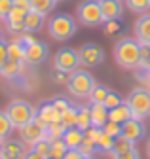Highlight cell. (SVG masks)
Masks as SVG:
<instances>
[{
  "instance_id": "1",
  "label": "cell",
  "mask_w": 150,
  "mask_h": 159,
  "mask_svg": "<svg viewBox=\"0 0 150 159\" xmlns=\"http://www.w3.org/2000/svg\"><path fill=\"white\" fill-rule=\"evenodd\" d=\"M114 59L122 68H129V70L139 68L143 65V61H141V44L137 40H131V38L120 40L114 48Z\"/></svg>"
},
{
  "instance_id": "2",
  "label": "cell",
  "mask_w": 150,
  "mask_h": 159,
  "mask_svg": "<svg viewBox=\"0 0 150 159\" xmlns=\"http://www.w3.org/2000/svg\"><path fill=\"white\" fill-rule=\"evenodd\" d=\"M48 32L53 40L57 42H65V40L72 38L76 32V21L68 13H57L49 19L48 23Z\"/></svg>"
},
{
  "instance_id": "3",
  "label": "cell",
  "mask_w": 150,
  "mask_h": 159,
  "mask_svg": "<svg viewBox=\"0 0 150 159\" xmlns=\"http://www.w3.org/2000/svg\"><path fill=\"white\" fill-rule=\"evenodd\" d=\"M67 87L70 91V95L78 97V98H86L89 97V93L95 87V82H93V76L86 70H74L70 72L68 80H67Z\"/></svg>"
},
{
  "instance_id": "4",
  "label": "cell",
  "mask_w": 150,
  "mask_h": 159,
  "mask_svg": "<svg viewBox=\"0 0 150 159\" xmlns=\"http://www.w3.org/2000/svg\"><path fill=\"white\" fill-rule=\"evenodd\" d=\"M6 114H8V117H10V121L13 123V127H23V125H27L29 121H32V119L36 117V110L29 104V102H25V101H12L10 104H8V108H6Z\"/></svg>"
},
{
  "instance_id": "5",
  "label": "cell",
  "mask_w": 150,
  "mask_h": 159,
  "mask_svg": "<svg viewBox=\"0 0 150 159\" xmlns=\"http://www.w3.org/2000/svg\"><path fill=\"white\" fill-rule=\"evenodd\" d=\"M125 102L133 114V117L137 119H144L146 116H150V91H146L144 87H137L129 93V97L125 98Z\"/></svg>"
},
{
  "instance_id": "6",
  "label": "cell",
  "mask_w": 150,
  "mask_h": 159,
  "mask_svg": "<svg viewBox=\"0 0 150 159\" xmlns=\"http://www.w3.org/2000/svg\"><path fill=\"white\" fill-rule=\"evenodd\" d=\"M78 21L86 27H97L103 23V10L99 0H84L78 6Z\"/></svg>"
},
{
  "instance_id": "7",
  "label": "cell",
  "mask_w": 150,
  "mask_h": 159,
  "mask_svg": "<svg viewBox=\"0 0 150 159\" xmlns=\"http://www.w3.org/2000/svg\"><path fill=\"white\" fill-rule=\"evenodd\" d=\"M80 65V55L76 49H72V48H63L59 49L57 53H55L53 57V66L55 70H59V72H65V74H70L78 68Z\"/></svg>"
},
{
  "instance_id": "8",
  "label": "cell",
  "mask_w": 150,
  "mask_h": 159,
  "mask_svg": "<svg viewBox=\"0 0 150 159\" xmlns=\"http://www.w3.org/2000/svg\"><path fill=\"white\" fill-rule=\"evenodd\" d=\"M78 55H80V65L91 68V66H97L103 63L105 59V51L101 46L97 44H84L80 49H78Z\"/></svg>"
},
{
  "instance_id": "9",
  "label": "cell",
  "mask_w": 150,
  "mask_h": 159,
  "mask_svg": "<svg viewBox=\"0 0 150 159\" xmlns=\"http://www.w3.org/2000/svg\"><path fill=\"white\" fill-rule=\"evenodd\" d=\"M19 134H21V140L25 142V144H34V142H38L40 138H44L46 136V125L44 123H40L38 119H32V121H29L27 125H23V127H19Z\"/></svg>"
},
{
  "instance_id": "10",
  "label": "cell",
  "mask_w": 150,
  "mask_h": 159,
  "mask_svg": "<svg viewBox=\"0 0 150 159\" xmlns=\"http://www.w3.org/2000/svg\"><path fill=\"white\" fill-rule=\"evenodd\" d=\"M48 46L44 42H32V44H27L25 46V63L30 65V66H38L42 65L46 59H48Z\"/></svg>"
},
{
  "instance_id": "11",
  "label": "cell",
  "mask_w": 150,
  "mask_h": 159,
  "mask_svg": "<svg viewBox=\"0 0 150 159\" xmlns=\"http://www.w3.org/2000/svg\"><path fill=\"white\" fill-rule=\"evenodd\" d=\"M120 136L127 138L129 142L135 144L137 140H141V138L144 136V125H143V121L137 119V117H131V119H127V121H124L120 125Z\"/></svg>"
},
{
  "instance_id": "12",
  "label": "cell",
  "mask_w": 150,
  "mask_h": 159,
  "mask_svg": "<svg viewBox=\"0 0 150 159\" xmlns=\"http://www.w3.org/2000/svg\"><path fill=\"white\" fill-rule=\"evenodd\" d=\"M101 2V10H103V21H118L124 13V6L120 0H99Z\"/></svg>"
},
{
  "instance_id": "13",
  "label": "cell",
  "mask_w": 150,
  "mask_h": 159,
  "mask_svg": "<svg viewBox=\"0 0 150 159\" xmlns=\"http://www.w3.org/2000/svg\"><path fill=\"white\" fill-rule=\"evenodd\" d=\"M25 17H27V13H25L23 10L13 8L12 13L6 17V27H8V30L13 32V34L25 32Z\"/></svg>"
},
{
  "instance_id": "14",
  "label": "cell",
  "mask_w": 150,
  "mask_h": 159,
  "mask_svg": "<svg viewBox=\"0 0 150 159\" xmlns=\"http://www.w3.org/2000/svg\"><path fill=\"white\" fill-rule=\"evenodd\" d=\"M36 119L48 127V125L53 123V121H59V119H61V114L53 108L51 102H44V104H40L38 110H36Z\"/></svg>"
},
{
  "instance_id": "15",
  "label": "cell",
  "mask_w": 150,
  "mask_h": 159,
  "mask_svg": "<svg viewBox=\"0 0 150 159\" xmlns=\"http://www.w3.org/2000/svg\"><path fill=\"white\" fill-rule=\"evenodd\" d=\"M135 36L139 44H150V13H144L135 23Z\"/></svg>"
},
{
  "instance_id": "16",
  "label": "cell",
  "mask_w": 150,
  "mask_h": 159,
  "mask_svg": "<svg viewBox=\"0 0 150 159\" xmlns=\"http://www.w3.org/2000/svg\"><path fill=\"white\" fill-rule=\"evenodd\" d=\"M25 155V146H23V140L17 142V140H8L4 146H2V153L0 157L2 159H23Z\"/></svg>"
},
{
  "instance_id": "17",
  "label": "cell",
  "mask_w": 150,
  "mask_h": 159,
  "mask_svg": "<svg viewBox=\"0 0 150 159\" xmlns=\"http://www.w3.org/2000/svg\"><path fill=\"white\" fill-rule=\"evenodd\" d=\"M89 112H91V123L95 127H103L108 121V108L103 102H91Z\"/></svg>"
},
{
  "instance_id": "18",
  "label": "cell",
  "mask_w": 150,
  "mask_h": 159,
  "mask_svg": "<svg viewBox=\"0 0 150 159\" xmlns=\"http://www.w3.org/2000/svg\"><path fill=\"white\" fill-rule=\"evenodd\" d=\"M44 19H46L44 13L30 10V11L27 13V17H25V32H29V34L38 32V30L44 27Z\"/></svg>"
},
{
  "instance_id": "19",
  "label": "cell",
  "mask_w": 150,
  "mask_h": 159,
  "mask_svg": "<svg viewBox=\"0 0 150 159\" xmlns=\"http://www.w3.org/2000/svg\"><path fill=\"white\" fill-rule=\"evenodd\" d=\"M84 131H80L76 125L74 127H68V129H65V133H63V136H61V140L68 146V148H78L82 142H84Z\"/></svg>"
},
{
  "instance_id": "20",
  "label": "cell",
  "mask_w": 150,
  "mask_h": 159,
  "mask_svg": "<svg viewBox=\"0 0 150 159\" xmlns=\"http://www.w3.org/2000/svg\"><path fill=\"white\" fill-rule=\"evenodd\" d=\"M131 117H133V114H131L127 102H124V104H120V106H116V108L108 110V119H110V121L120 123V125H122L124 121H127V119H131Z\"/></svg>"
},
{
  "instance_id": "21",
  "label": "cell",
  "mask_w": 150,
  "mask_h": 159,
  "mask_svg": "<svg viewBox=\"0 0 150 159\" xmlns=\"http://www.w3.org/2000/svg\"><path fill=\"white\" fill-rule=\"evenodd\" d=\"M21 63L23 61H13V59H8V61L4 63V66L0 68V74H2L4 78H8V80H13V78H17L21 74Z\"/></svg>"
},
{
  "instance_id": "22",
  "label": "cell",
  "mask_w": 150,
  "mask_h": 159,
  "mask_svg": "<svg viewBox=\"0 0 150 159\" xmlns=\"http://www.w3.org/2000/svg\"><path fill=\"white\" fill-rule=\"evenodd\" d=\"M91 112H89V106H80L76 110V127L80 131H87L91 127Z\"/></svg>"
},
{
  "instance_id": "23",
  "label": "cell",
  "mask_w": 150,
  "mask_h": 159,
  "mask_svg": "<svg viewBox=\"0 0 150 159\" xmlns=\"http://www.w3.org/2000/svg\"><path fill=\"white\" fill-rule=\"evenodd\" d=\"M8 59H13V61H25V46L17 38L12 44H8Z\"/></svg>"
},
{
  "instance_id": "24",
  "label": "cell",
  "mask_w": 150,
  "mask_h": 159,
  "mask_svg": "<svg viewBox=\"0 0 150 159\" xmlns=\"http://www.w3.org/2000/svg\"><path fill=\"white\" fill-rule=\"evenodd\" d=\"M13 129H15V127H13V123L10 121V117H8L6 110L0 112V140H6V138L12 134Z\"/></svg>"
},
{
  "instance_id": "25",
  "label": "cell",
  "mask_w": 150,
  "mask_h": 159,
  "mask_svg": "<svg viewBox=\"0 0 150 159\" xmlns=\"http://www.w3.org/2000/svg\"><path fill=\"white\" fill-rule=\"evenodd\" d=\"M68 146L61 140V138H57V140H51V152H49V157L48 159H63L65 153H67Z\"/></svg>"
},
{
  "instance_id": "26",
  "label": "cell",
  "mask_w": 150,
  "mask_h": 159,
  "mask_svg": "<svg viewBox=\"0 0 150 159\" xmlns=\"http://www.w3.org/2000/svg\"><path fill=\"white\" fill-rule=\"evenodd\" d=\"M103 104H105L108 110H112V108H116V106L124 104V98H122V95H120L118 91H114V89H108V93H106V98L103 101Z\"/></svg>"
},
{
  "instance_id": "27",
  "label": "cell",
  "mask_w": 150,
  "mask_h": 159,
  "mask_svg": "<svg viewBox=\"0 0 150 159\" xmlns=\"http://www.w3.org/2000/svg\"><path fill=\"white\" fill-rule=\"evenodd\" d=\"M32 150H34L36 153H40L44 159H48V157H49V152H51V140L44 136V138H40L38 142L32 144Z\"/></svg>"
},
{
  "instance_id": "28",
  "label": "cell",
  "mask_w": 150,
  "mask_h": 159,
  "mask_svg": "<svg viewBox=\"0 0 150 159\" xmlns=\"http://www.w3.org/2000/svg\"><path fill=\"white\" fill-rule=\"evenodd\" d=\"M55 2H57V0H30V8H32L34 11H40V13L46 15L48 11L53 10Z\"/></svg>"
},
{
  "instance_id": "29",
  "label": "cell",
  "mask_w": 150,
  "mask_h": 159,
  "mask_svg": "<svg viewBox=\"0 0 150 159\" xmlns=\"http://www.w3.org/2000/svg\"><path fill=\"white\" fill-rule=\"evenodd\" d=\"M125 6L135 13H144L150 8V0H125Z\"/></svg>"
},
{
  "instance_id": "30",
  "label": "cell",
  "mask_w": 150,
  "mask_h": 159,
  "mask_svg": "<svg viewBox=\"0 0 150 159\" xmlns=\"http://www.w3.org/2000/svg\"><path fill=\"white\" fill-rule=\"evenodd\" d=\"M135 144L133 142H129L127 138H124V136H116L114 138V146H112V155L114 153H122V152H125V150H129V148H133Z\"/></svg>"
},
{
  "instance_id": "31",
  "label": "cell",
  "mask_w": 150,
  "mask_h": 159,
  "mask_svg": "<svg viewBox=\"0 0 150 159\" xmlns=\"http://www.w3.org/2000/svg\"><path fill=\"white\" fill-rule=\"evenodd\" d=\"M112 146H114V136H110L103 131V136L99 138V142H97V148L99 152H112Z\"/></svg>"
},
{
  "instance_id": "32",
  "label": "cell",
  "mask_w": 150,
  "mask_h": 159,
  "mask_svg": "<svg viewBox=\"0 0 150 159\" xmlns=\"http://www.w3.org/2000/svg\"><path fill=\"white\" fill-rule=\"evenodd\" d=\"M106 93H108V87L106 85H95V87H93V91L89 93L91 102H103L105 98H106Z\"/></svg>"
},
{
  "instance_id": "33",
  "label": "cell",
  "mask_w": 150,
  "mask_h": 159,
  "mask_svg": "<svg viewBox=\"0 0 150 159\" xmlns=\"http://www.w3.org/2000/svg\"><path fill=\"white\" fill-rule=\"evenodd\" d=\"M76 110H78V108H72V106H70L67 112H63L61 121H63L65 129H68V127H74V125H76Z\"/></svg>"
},
{
  "instance_id": "34",
  "label": "cell",
  "mask_w": 150,
  "mask_h": 159,
  "mask_svg": "<svg viewBox=\"0 0 150 159\" xmlns=\"http://www.w3.org/2000/svg\"><path fill=\"white\" fill-rule=\"evenodd\" d=\"M103 131L106 133V134H110V136H120V123H116V121H110V119H108V121L103 125Z\"/></svg>"
},
{
  "instance_id": "35",
  "label": "cell",
  "mask_w": 150,
  "mask_h": 159,
  "mask_svg": "<svg viewBox=\"0 0 150 159\" xmlns=\"http://www.w3.org/2000/svg\"><path fill=\"white\" fill-rule=\"evenodd\" d=\"M12 10H13V0H0V19L6 21V17L12 13Z\"/></svg>"
},
{
  "instance_id": "36",
  "label": "cell",
  "mask_w": 150,
  "mask_h": 159,
  "mask_svg": "<svg viewBox=\"0 0 150 159\" xmlns=\"http://www.w3.org/2000/svg\"><path fill=\"white\" fill-rule=\"evenodd\" d=\"M51 104H53V108L57 110V112H59L61 116H63V112H67V110L70 108V102L67 101L65 97H59V98H55V101H53Z\"/></svg>"
},
{
  "instance_id": "37",
  "label": "cell",
  "mask_w": 150,
  "mask_h": 159,
  "mask_svg": "<svg viewBox=\"0 0 150 159\" xmlns=\"http://www.w3.org/2000/svg\"><path fill=\"white\" fill-rule=\"evenodd\" d=\"M114 159H141V157H139V152L133 146V148H129L122 153H114Z\"/></svg>"
},
{
  "instance_id": "38",
  "label": "cell",
  "mask_w": 150,
  "mask_h": 159,
  "mask_svg": "<svg viewBox=\"0 0 150 159\" xmlns=\"http://www.w3.org/2000/svg\"><path fill=\"white\" fill-rule=\"evenodd\" d=\"M13 8L17 10H23L25 13H29L32 8H30V0H13Z\"/></svg>"
},
{
  "instance_id": "39",
  "label": "cell",
  "mask_w": 150,
  "mask_h": 159,
  "mask_svg": "<svg viewBox=\"0 0 150 159\" xmlns=\"http://www.w3.org/2000/svg\"><path fill=\"white\" fill-rule=\"evenodd\" d=\"M141 61L143 65L150 63V44H141Z\"/></svg>"
},
{
  "instance_id": "40",
  "label": "cell",
  "mask_w": 150,
  "mask_h": 159,
  "mask_svg": "<svg viewBox=\"0 0 150 159\" xmlns=\"http://www.w3.org/2000/svg\"><path fill=\"white\" fill-rule=\"evenodd\" d=\"M84 157H86V155H82L78 148H68L63 159H84Z\"/></svg>"
},
{
  "instance_id": "41",
  "label": "cell",
  "mask_w": 150,
  "mask_h": 159,
  "mask_svg": "<svg viewBox=\"0 0 150 159\" xmlns=\"http://www.w3.org/2000/svg\"><path fill=\"white\" fill-rule=\"evenodd\" d=\"M6 61H8V46L2 44V46H0V68L4 66Z\"/></svg>"
},
{
  "instance_id": "42",
  "label": "cell",
  "mask_w": 150,
  "mask_h": 159,
  "mask_svg": "<svg viewBox=\"0 0 150 159\" xmlns=\"http://www.w3.org/2000/svg\"><path fill=\"white\" fill-rule=\"evenodd\" d=\"M120 27H118V23L116 21H108L106 23V34H112V32H116Z\"/></svg>"
},
{
  "instance_id": "43",
  "label": "cell",
  "mask_w": 150,
  "mask_h": 159,
  "mask_svg": "<svg viewBox=\"0 0 150 159\" xmlns=\"http://www.w3.org/2000/svg\"><path fill=\"white\" fill-rule=\"evenodd\" d=\"M23 159H44L40 153H36L34 150H30V152H27L25 155H23Z\"/></svg>"
},
{
  "instance_id": "44",
  "label": "cell",
  "mask_w": 150,
  "mask_h": 159,
  "mask_svg": "<svg viewBox=\"0 0 150 159\" xmlns=\"http://www.w3.org/2000/svg\"><path fill=\"white\" fill-rule=\"evenodd\" d=\"M146 153H148V157H150V140H148V144H146Z\"/></svg>"
},
{
  "instance_id": "45",
  "label": "cell",
  "mask_w": 150,
  "mask_h": 159,
  "mask_svg": "<svg viewBox=\"0 0 150 159\" xmlns=\"http://www.w3.org/2000/svg\"><path fill=\"white\" fill-rule=\"evenodd\" d=\"M2 44H4V38H2V36H0V46H2Z\"/></svg>"
},
{
  "instance_id": "46",
  "label": "cell",
  "mask_w": 150,
  "mask_h": 159,
  "mask_svg": "<svg viewBox=\"0 0 150 159\" xmlns=\"http://www.w3.org/2000/svg\"><path fill=\"white\" fill-rule=\"evenodd\" d=\"M2 146H4V144H2V140H0V153H2Z\"/></svg>"
},
{
  "instance_id": "47",
  "label": "cell",
  "mask_w": 150,
  "mask_h": 159,
  "mask_svg": "<svg viewBox=\"0 0 150 159\" xmlns=\"http://www.w3.org/2000/svg\"><path fill=\"white\" fill-rule=\"evenodd\" d=\"M84 159H91V157H84Z\"/></svg>"
},
{
  "instance_id": "48",
  "label": "cell",
  "mask_w": 150,
  "mask_h": 159,
  "mask_svg": "<svg viewBox=\"0 0 150 159\" xmlns=\"http://www.w3.org/2000/svg\"><path fill=\"white\" fill-rule=\"evenodd\" d=\"M0 159H2V157H0Z\"/></svg>"
}]
</instances>
